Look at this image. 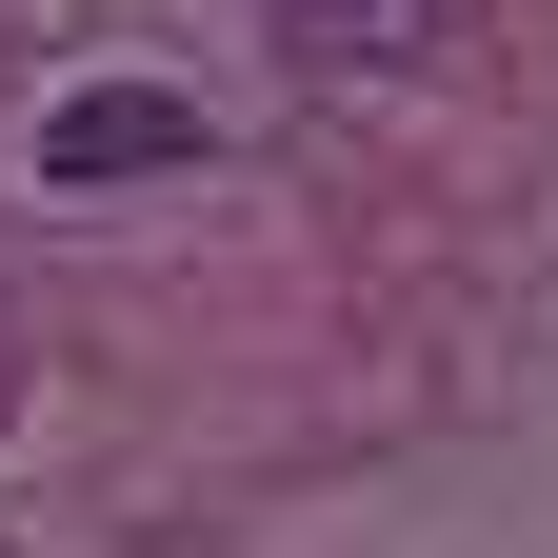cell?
<instances>
[{
    "label": "cell",
    "instance_id": "cell-1",
    "mask_svg": "<svg viewBox=\"0 0 558 558\" xmlns=\"http://www.w3.org/2000/svg\"><path fill=\"white\" fill-rule=\"evenodd\" d=\"M259 40H279V81L379 100V81H418V60L459 40V0H259Z\"/></svg>",
    "mask_w": 558,
    "mask_h": 558
},
{
    "label": "cell",
    "instance_id": "cell-2",
    "mask_svg": "<svg viewBox=\"0 0 558 558\" xmlns=\"http://www.w3.org/2000/svg\"><path fill=\"white\" fill-rule=\"evenodd\" d=\"M40 180H199V100H180V81H81V100H40Z\"/></svg>",
    "mask_w": 558,
    "mask_h": 558
}]
</instances>
